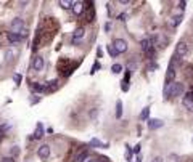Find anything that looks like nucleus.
<instances>
[{
    "mask_svg": "<svg viewBox=\"0 0 193 162\" xmlns=\"http://www.w3.org/2000/svg\"><path fill=\"white\" fill-rule=\"evenodd\" d=\"M31 90L37 92V93H40V92H44V85L39 84V82H34V84H31Z\"/></svg>",
    "mask_w": 193,
    "mask_h": 162,
    "instance_id": "nucleus-20",
    "label": "nucleus"
},
{
    "mask_svg": "<svg viewBox=\"0 0 193 162\" xmlns=\"http://www.w3.org/2000/svg\"><path fill=\"white\" fill-rule=\"evenodd\" d=\"M122 117V101L117 100L116 101V119H121Z\"/></svg>",
    "mask_w": 193,
    "mask_h": 162,
    "instance_id": "nucleus-17",
    "label": "nucleus"
},
{
    "mask_svg": "<svg viewBox=\"0 0 193 162\" xmlns=\"http://www.w3.org/2000/svg\"><path fill=\"white\" fill-rule=\"evenodd\" d=\"M113 47L116 48L117 53H126L127 50H129V45H127V42L124 39H116L114 42H113Z\"/></svg>",
    "mask_w": 193,
    "mask_h": 162,
    "instance_id": "nucleus-3",
    "label": "nucleus"
},
{
    "mask_svg": "<svg viewBox=\"0 0 193 162\" xmlns=\"http://www.w3.org/2000/svg\"><path fill=\"white\" fill-rule=\"evenodd\" d=\"M86 20H87V22H92L93 20H95V10H93V7H87Z\"/></svg>",
    "mask_w": 193,
    "mask_h": 162,
    "instance_id": "nucleus-15",
    "label": "nucleus"
},
{
    "mask_svg": "<svg viewBox=\"0 0 193 162\" xmlns=\"http://www.w3.org/2000/svg\"><path fill=\"white\" fill-rule=\"evenodd\" d=\"M2 162H15V160H13V157H3Z\"/></svg>",
    "mask_w": 193,
    "mask_h": 162,
    "instance_id": "nucleus-33",
    "label": "nucleus"
},
{
    "mask_svg": "<svg viewBox=\"0 0 193 162\" xmlns=\"http://www.w3.org/2000/svg\"><path fill=\"white\" fill-rule=\"evenodd\" d=\"M182 20H183L182 15H176V16L171 18V22H169V24H171V27H177V26L182 22Z\"/></svg>",
    "mask_w": 193,
    "mask_h": 162,
    "instance_id": "nucleus-16",
    "label": "nucleus"
},
{
    "mask_svg": "<svg viewBox=\"0 0 193 162\" xmlns=\"http://www.w3.org/2000/svg\"><path fill=\"white\" fill-rule=\"evenodd\" d=\"M154 37H150V39H143L142 40V48H143V52H147V50H150V48H154V45H153V42H154Z\"/></svg>",
    "mask_w": 193,
    "mask_h": 162,
    "instance_id": "nucleus-11",
    "label": "nucleus"
},
{
    "mask_svg": "<svg viewBox=\"0 0 193 162\" xmlns=\"http://www.w3.org/2000/svg\"><path fill=\"white\" fill-rule=\"evenodd\" d=\"M37 48H39V35L34 39V44H32V50H34V52H36Z\"/></svg>",
    "mask_w": 193,
    "mask_h": 162,
    "instance_id": "nucleus-28",
    "label": "nucleus"
},
{
    "mask_svg": "<svg viewBox=\"0 0 193 162\" xmlns=\"http://www.w3.org/2000/svg\"><path fill=\"white\" fill-rule=\"evenodd\" d=\"M140 148H142L140 145H135V148H134V152H135V154H139V152H140Z\"/></svg>",
    "mask_w": 193,
    "mask_h": 162,
    "instance_id": "nucleus-32",
    "label": "nucleus"
},
{
    "mask_svg": "<svg viewBox=\"0 0 193 162\" xmlns=\"http://www.w3.org/2000/svg\"><path fill=\"white\" fill-rule=\"evenodd\" d=\"M90 146H97V148H108L106 143H101L100 140H97V138H93V140L90 141Z\"/></svg>",
    "mask_w": 193,
    "mask_h": 162,
    "instance_id": "nucleus-22",
    "label": "nucleus"
},
{
    "mask_svg": "<svg viewBox=\"0 0 193 162\" xmlns=\"http://www.w3.org/2000/svg\"><path fill=\"white\" fill-rule=\"evenodd\" d=\"M98 69H100V63H93V66H92V71H90V74H95Z\"/></svg>",
    "mask_w": 193,
    "mask_h": 162,
    "instance_id": "nucleus-27",
    "label": "nucleus"
},
{
    "mask_svg": "<svg viewBox=\"0 0 193 162\" xmlns=\"http://www.w3.org/2000/svg\"><path fill=\"white\" fill-rule=\"evenodd\" d=\"M86 162H97V160H92V159H89V160H86Z\"/></svg>",
    "mask_w": 193,
    "mask_h": 162,
    "instance_id": "nucleus-37",
    "label": "nucleus"
},
{
    "mask_svg": "<svg viewBox=\"0 0 193 162\" xmlns=\"http://www.w3.org/2000/svg\"><path fill=\"white\" fill-rule=\"evenodd\" d=\"M58 5L61 8H64V10H69V8H73V2H71V0H60Z\"/></svg>",
    "mask_w": 193,
    "mask_h": 162,
    "instance_id": "nucleus-18",
    "label": "nucleus"
},
{
    "mask_svg": "<svg viewBox=\"0 0 193 162\" xmlns=\"http://www.w3.org/2000/svg\"><path fill=\"white\" fill-rule=\"evenodd\" d=\"M44 66H45L44 58H42V56H34V59H32V69L39 72V71H42V69H44Z\"/></svg>",
    "mask_w": 193,
    "mask_h": 162,
    "instance_id": "nucleus-8",
    "label": "nucleus"
},
{
    "mask_svg": "<svg viewBox=\"0 0 193 162\" xmlns=\"http://www.w3.org/2000/svg\"><path fill=\"white\" fill-rule=\"evenodd\" d=\"M151 162H164V159H163V157H159V156H156Z\"/></svg>",
    "mask_w": 193,
    "mask_h": 162,
    "instance_id": "nucleus-31",
    "label": "nucleus"
},
{
    "mask_svg": "<svg viewBox=\"0 0 193 162\" xmlns=\"http://www.w3.org/2000/svg\"><path fill=\"white\" fill-rule=\"evenodd\" d=\"M148 116H150V108L147 106V108H143V109H142V112H140V119H142V120H147V119H148Z\"/></svg>",
    "mask_w": 193,
    "mask_h": 162,
    "instance_id": "nucleus-23",
    "label": "nucleus"
},
{
    "mask_svg": "<svg viewBox=\"0 0 193 162\" xmlns=\"http://www.w3.org/2000/svg\"><path fill=\"white\" fill-rule=\"evenodd\" d=\"M111 29V24H110V22H106V24H105V31H110Z\"/></svg>",
    "mask_w": 193,
    "mask_h": 162,
    "instance_id": "nucleus-35",
    "label": "nucleus"
},
{
    "mask_svg": "<svg viewBox=\"0 0 193 162\" xmlns=\"http://www.w3.org/2000/svg\"><path fill=\"white\" fill-rule=\"evenodd\" d=\"M84 34H86L84 27H76V31H74L73 35H71V42H73V44H77L81 39H84Z\"/></svg>",
    "mask_w": 193,
    "mask_h": 162,
    "instance_id": "nucleus-7",
    "label": "nucleus"
},
{
    "mask_svg": "<svg viewBox=\"0 0 193 162\" xmlns=\"http://www.w3.org/2000/svg\"><path fill=\"white\" fill-rule=\"evenodd\" d=\"M84 159H87V149L79 152V154L76 156V159H74V162H84Z\"/></svg>",
    "mask_w": 193,
    "mask_h": 162,
    "instance_id": "nucleus-19",
    "label": "nucleus"
},
{
    "mask_svg": "<svg viewBox=\"0 0 193 162\" xmlns=\"http://www.w3.org/2000/svg\"><path fill=\"white\" fill-rule=\"evenodd\" d=\"M147 125H148L150 130H156V128H161L164 125V122H163L161 119H148Z\"/></svg>",
    "mask_w": 193,
    "mask_h": 162,
    "instance_id": "nucleus-9",
    "label": "nucleus"
},
{
    "mask_svg": "<svg viewBox=\"0 0 193 162\" xmlns=\"http://www.w3.org/2000/svg\"><path fill=\"white\" fill-rule=\"evenodd\" d=\"M145 53H147V56L148 58H154V55H156V50H154V48H150V50H147V52H145Z\"/></svg>",
    "mask_w": 193,
    "mask_h": 162,
    "instance_id": "nucleus-25",
    "label": "nucleus"
},
{
    "mask_svg": "<svg viewBox=\"0 0 193 162\" xmlns=\"http://www.w3.org/2000/svg\"><path fill=\"white\" fill-rule=\"evenodd\" d=\"M15 55H16L15 50H8V52H7V58H8V59H13V56H15Z\"/></svg>",
    "mask_w": 193,
    "mask_h": 162,
    "instance_id": "nucleus-29",
    "label": "nucleus"
},
{
    "mask_svg": "<svg viewBox=\"0 0 193 162\" xmlns=\"http://www.w3.org/2000/svg\"><path fill=\"white\" fill-rule=\"evenodd\" d=\"M73 11H74V15L79 16L84 11V3L82 2H73Z\"/></svg>",
    "mask_w": 193,
    "mask_h": 162,
    "instance_id": "nucleus-14",
    "label": "nucleus"
},
{
    "mask_svg": "<svg viewBox=\"0 0 193 162\" xmlns=\"http://www.w3.org/2000/svg\"><path fill=\"white\" fill-rule=\"evenodd\" d=\"M24 162H29V160H24Z\"/></svg>",
    "mask_w": 193,
    "mask_h": 162,
    "instance_id": "nucleus-39",
    "label": "nucleus"
},
{
    "mask_svg": "<svg viewBox=\"0 0 193 162\" xmlns=\"http://www.w3.org/2000/svg\"><path fill=\"white\" fill-rule=\"evenodd\" d=\"M21 79H23V77L20 76V74H15V76H13V80H15V84H16V85H20V84H21Z\"/></svg>",
    "mask_w": 193,
    "mask_h": 162,
    "instance_id": "nucleus-26",
    "label": "nucleus"
},
{
    "mask_svg": "<svg viewBox=\"0 0 193 162\" xmlns=\"http://www.w3.org/2000/svg\"><path fill=\"white\" fill-rule=\"evenodd\" d=\"M185 5H187V2H185V0L179 2V8H180V10H183V8H185Z\"/></svg>",
    "mask_w": 193,
    "mask_h": 162,
    "instance_id": "nucleus-30",
    "label": "nucleus"
},
{
    "mask_svg": "<svg viewBox=\"0 0 193 162\" xmlns=\"http://www.w3.org/2000/svg\"><path fill=\"white\" fill-rule=\"evenodd\" d=\"M185 90V87L180 82H174L169 87H164V95H166V100L167 98H176V96H180Z\"/></svg>",
    "mask_w": 193,
    "mask_h": 162,
    "instance_id": "nucleus-1",
    "label": "nucleus"
},
{
    "mask_svg": "<svg viewBox=\"0 0 193 162\" xmlns=\"http://www.w3.org/2000/svg\"><path fill=\"white\" fill-rule=\"evenodd\" d=\"M21 39H23V37H21L20 34H16V32H7V40H8L11 45H13V44H20Z\"/></svg>",
    "mask_w": 193,
    "mask_h": 162,
    "instance_id": "nucleus-10",
    "label": "nucleus"
},
{
    "mask_svg": "<svg viewBox=\"0 0 193 162\" xmlns=\"http://www.w3.org/2000/svg\"><path fill=\"white\" fill-rule=\"evenodd\" d=\"M56 88H58V80H50V82H47V84L44 85V92H55Z\"/></svg>",
    "mask_w": 193,
    "mask_h": 162,
    "instance_id": "nucleus-12",
    "label": "nucleus"
},
{
    "mask_svg": "<svg viewBox=\"0 0 193 162\" xmlns=\"http://www.w3.org/2000/svg\"><path fill=\"white\" fill-rule=\"evenodd\" d=\"M106 52H108V55H110L111 58H116L117 55H119V53L116 52V48L113 47V44H111V45H108V47H106Z\"/></svg>",
    "mask_w": 193,
    "mask_h": 162,
    "instance_id": "nucleus-21",
    "label": "nucleus"
},
{
    "mask_svg": "<svg viewBox=\"0 0 193 162\" xmlns=\"http://www.w3.org/2000/svg\"><path fill=\"white\" fill-rule=\"evenodd\" d=\"M50 152H51V149H50L48 145H40L39 149H37V156H39L42 160H45L50 157Z\"/></svg>",
    "mask_w": 193,
    "mask_h": 162,
    "instance_id": "nucleus-6",
    "label": "nucleus"
},
{
    "mask_svg": "<svg viewBox=\"0 0 193 162\" xmlns=\"http://www.w3.org/2000/svg\"><path fill=\"white\" fill-rule=\"evenodd\" d=\"M111 71L114 72V74H119V72H122V66H121V64H113Z\"/></svg>",
    "mask_w": 193,
    "mask_h": 162,
    "instance_id": "nucleus-24",
    "label": "nucleus"
},
{
    "mask_svg": "<svg viewBox=\"0 0 193 162\" xmlns=\"http://www.w3.org/2000/svg\"><path fill=\"white\" fill-rule=\"evenodd\" d=\"M44 136V125H42L40 122H37V127H36V132H34V140H40V138Z\"/></svg>",
    "mask_w": 193,
    "mask_h": 162,
    "instance_id": "nucleus-13",
    "label": "nucleus"
},
{
    "mask_svg": "<svg viewBox=\"0 0 193 162\" xmlns=\"http://www.w3.org/2000/svg\"><path fill=\"white\" fill-rule=\"evenodd\" d=\"M187 53H188V44L182 40V42H179V44H177L176 52H174V58H177L179 61H182V58H183V56H187Z\"/></svg>",
    "mask_w": 193,
    "mask_h": 162,
    "instance_id": "nucleus-2",
    "label": "nucleus"
},
{
    "mask_svg": "<svg viewBox=\"0 0 193 162\" xmlns=\"http://www.w3.org/2000/svg\"><path fill=\"white\" fill-rule=\"evenodd\" d=\"M101 162H106V160H105V159H103V160H101Z\"/></svg>",
    "mask_w": 193,
    "mask_h": 162,
    "instance_id": "nucleus-38",
    "label": "nucleus"
},
{
    "mask_svg": "<svg viewBox=\"0 0 193 162\" xmlns=\"http://www.w3.org/2000/svg\"><path fill=\"white\" fill-rule=\"evenodd\" d=\"M135 160H137V162H142V159H140V157H137V159H135Z\"/></svg>",
    "mask_w": 193,
    "mask_h": 162,
    "instance_id": "nucleus-36",
    "label": "nucleus"
},
{
    "mask_svg": "<svg viewBox=\"0 0 193 162\" xmlns=\"http://www.w3.org/2000/svg\"><path fill=\"white\" fill-rule=\"evenodd\" d=\"M174 79H176V68L169 63V68L166 71V85H164V87H169L171 84H174Z\"/></svg>",
    "mask_w": 193,
    "mask_h": 162,
    "instance_id": "nucleus-5",
    "label": "nucleus"
},
{
    "mask_svg": "<svg viewBox=\"0 0 193 162\" xmlns=\"http://www.w3.org/2000/svg\"><path fill=\"white\" fill-rule=\"evenodd\" d=\"M117 20H119V21H126V15L122 13V15H119V16H117Z\"/></svg>",
    "mask_w": 193,
    "mask_h": 162,
    "instance_id": "nucleus-34",
    "label": "nucleus"
},
{
    "mask_svg": "<svg viewBox=\"0 0 193 162\" xmlns=\"http://www.w3.org/2000/svg\"><path fill=\"white\" fill-rule=\"evenodd\" d=\"M26 27H24V21L21 20V18H15V20L11 21V32H16V34H20L23 32Z\"/></svg>",
    "mask_w": 193,
    "mask_h": 162,
    "instance_id": "nucleus-4",
    "label": "nucleus"
}]
</instances>
